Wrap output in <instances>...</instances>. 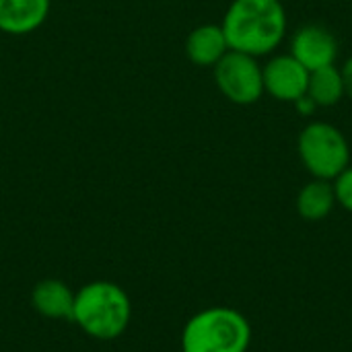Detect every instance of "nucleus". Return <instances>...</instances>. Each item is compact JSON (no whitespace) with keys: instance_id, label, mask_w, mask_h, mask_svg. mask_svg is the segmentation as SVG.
<instances>
[{"instance_id":"obj_4","label":"nucleus","mask_w":352,"mask_h":352,"mask_svg":"<svg viewBox=\"0 0 352 352\" xmlns=\"http://www.w3.org/2000/svg\"><path fill=\"white\" fill-rule=\"evenodd\" d=\"M299 157L316 179H336L351 163V148L344 134L326 122H314L299 134Z\"/></svg>"},{"instance_id":"obj_7","label":"nucleus","mask_w":352,"mask_h":352,"mask_svg":"<svg viewBox=\"0 0 352 352\" xmlns=\"http://www.w3.org/2000/svg\"><path fill=\"white\" fill-rule=\"evenodd\" d=\"M291 56L309 72L332 66L338 56L336 37L322 25H305L291 39Z\"/></svg>"},{"instance_id":"obj_9","label":"nucleus","mask_w":352,"mask_h":352,"mask_svg":"<svg viewBox=\"0 0 352 352\" xmlns=\"http://www.w3.org/2000/svg\"><path fill=\"white\" fill-rule=\"evenodd\" d=\"M33 309L50 320H70L74 309V293L70 287L56 278H45L33 287L31 293Z\"/></svg>"},{"instance_id":"obj_6","label":"nucleus","mask_w":352,"mask_h":352,"mask_svg":"<svg viewBox=\"0 0 352 352\" xmlns=\"http://www.w3.org/2000/svg\"><path fill=\"white\" fill-rule=\"evenodd\" d=\"M264 91L278 101H299L307 95L309 70L291 54L272 58L264 68Z\"/></svg>"},{"instance_id":"obj_5","label":"nucleus","mask_w":352,"mask_h":352,"mask_svg":"<svg viewBox=\"0 0 352 352\" xmlns=\"http://www.w3.org/2000/svg\"><path fill=\"white\" fill-rule=\"evenodd\" d=\"M212 68L219 91L231 103L252 105L262 97L264 74L254 56L229 50Z\"/></svg>"},{"instance_id":"obj_2","label":"nucleus","mask_w":352,"mask_h":352,"mask_svg":"<svg viewBox=\"0 0 352 352\" xmlns=\"http://www.w3.org/2000/svg\"><path fill=\"white\" fill-rule=\"evenodd\" d=\"M72 322L95 340H116L132 322V301L116 283H89L74 293Z\"/></svg>"},{"instance_id":"obj_8","label":"nucleus","mask_w":352,"mask_h":352,"mask_svg":"<svg viewBox=\"0 0 352 352\" xmlns=\"http://www.w3.org/2000/svg\"><path fill=\"white\" fill-rule=\"evenodd\" d=\"M52 0H0V31L29 35L50 16Z\"/></svg>"},{"instance_id":"obj_10","label":"nucleus","mask_w":352,"mask_h":352,"mask_svg":"<svg viewBox=\"0 0 352 352\" xmlns=\"http://www.w3.org/2000/svg\"><path fill=\"white\" fill-rule=\"evenodd\" d=\"M229 52L221 25H200L186 39V54L196 66H214Z\"/></svg>"},{"instance_id":"obj_11","label":"nucleus","mask_w":352,"mask_h":352,"mask_svg":"<svg viewBox=\"0 0 352 352\" xmlns=\"http://www.w3.org/2000/svg\"><path fill=\"white\" fill-rule=\"evenodd\" d=\"M336 204L334 186L326 179L309 182L301 188L297 196V212L307 221H322L326 219Z\"/></svg>"},{"instance_id":"obj_3","label":"nucleus","mask_w":352,"mask_h":352,"mask_svg":"<svg viewBox=\"0 0 352 352\" xmlns=\"http://www.w3.org/2000/svg\"><path fill=\"white\" fill-rule=\"evenodd\" d=\"M252 326L231 307H208L188 320L182 332V352H248Z\"/></svg>"},{"instance_id":"obj_14","label":"nucleus","mask_w":352,"mask_h":352,"mask_svg":"<svg viewBox=\"0 0 352 352\" xmlns=\"http://www.w3.org/2000/svg\"><path fill=\"white\" fill-rule=\"evenodd\" d=\"M342 74V85H344V95H349L352 99V56L344 62V66L340 68Z\"/></svg>"},{"instance_id":"obj_13","label":"nucleus","mask_w":352,"mask_h":352,"mask_svg":"<svg viewBox=\"0 0 352 352\" xmlns=\"http://www.w3.org/2000/svg\"><path fill=\"white\" fill-rule=\"evenodd\" d=\"M334 194H336V202L352 212V167L349 165L336 179H334Z\"/></svg>"},{"instance_id":"obj_12","label":"nucleus","mask_w":352,"mask_h":352,"mask_svg":"<svg viewBox=\"0 0 352 352\" xmlns=\"http://www.w3.org/2000/svg\"><path fill=\"white\" fill-rule=\"evenodd\" d=\"M307 97L322 107H332L344 97V85L340 70L332 66H324L320 70L309 72V85H307Z\"/></svg>"},{"instance_id":"obj_1","label":"nucleus","mask_w":352,"mask_h":352,"mask_svg":"<svg viewBox=\"0 0 352 352\" xmlns=\"http://www.w3.org/2000/svg\"><path fill=\"white\" fill-rule=\"evenodd\" d=\"M229 50L266 56L280 45L287 33V12L280 0H233L223 16Z\"/></svg>"}]
</instances>
